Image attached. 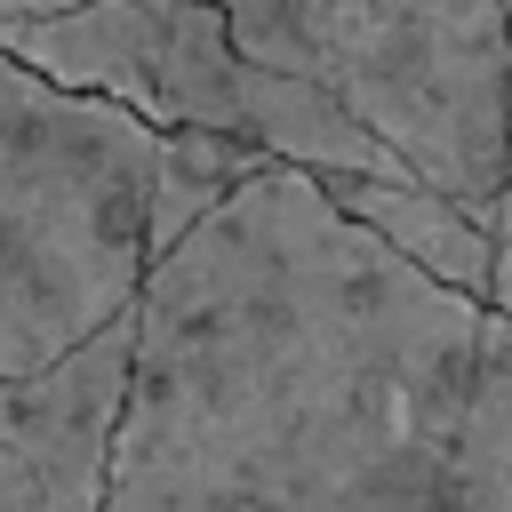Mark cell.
<instances>
[{"mask_svg":"<svg viewBox=\"0 0 512 512\" xmlns=\"http://www.w3.org/2000/svg\"><path fill=\"white\" fill-rule=\"evenodd\" d=\"M104 512H512V320L264 168L136 288Z\"/></svg>","mask_w":512,"mask_h":512,"instance_id":"obj_1","label":"cell"},{"mask_svg":"<svg viewBox=\"0 0 512 512\" xmlns=\"http://www.w3.org/2000/svg\"><path fill=\"white\" fill-rule=\"evenodd\" d=\"M160 136L0 56V384L136 312Z\"/></svg>","mask_w":512,"mask_h":512,"instance_id":"obj_2","label":"cell"},{"mask_svg":"<svg viewBox=\"0 0 512 512\" xmlns=\"http://www.w3.org/2000/svg\"><path fill=\"white\" fill-rule=\"evenodd\" d=\"M248 64L328 88L416 184L512 200V0H208Z\"/></svg>","mask_w":512,"mask_h":512,"instance_id":"obj_3","label":"cell"},{"mask_svg":"<svg viewBox=\"0 0 512 512\" xmlns=\"http://www.w3.org/2000/svg\"><path fill=\"white\" fill-rule=\"evenodd\" d=\"M0 56L40 72L64 96L120 104L152 136L200 128L248 152H256L272 80H280L272 64H248L232 48V24L208 0H88L56 24L0 32Z\"/></svg>","mask_w":512,"mask_h":512,"instance_id":"obj_4","label":"cell"},{"mask_svg":"<svg viewBox=\"0 0 512 512\" xmlns=\"http://www.w3.org/2000/svg\"><path fill=\"white\" fill-rule=\"evenodd\" d=\"M128 392V320L40 376L0 384V512H104Z\"/></svg>","mask_w":512,"mask_h":512,"instance_id":"obj_5","label":"cell"},{"mask_svg":"<svg viewBox=\"0 0 512 512\" xmlns=\"http://www.w3.org/2000/svg\"><path fill=\"white\" fill-rule=\"evenodd\" d=\"M320 192L360 224L376 232L400 264H416L424 280H440L448 296H472L488 304V272H496V240L472 208H456L448 192L416 184V176H320Z\"/></svg>","mask_w":512,"mask_h":512,"instance_id":"obj_6","label":"cell"},{"mask_svg":"<svg viewBox=\"0 0 512 512\" xmlns=\"http://www.w3.org/2000/svg\"><path fill=\"white\" fill-rule=\"evenodd\" d=\"M264 168H280V160H264V152L232 144V136H200V128L160 136V160H152V264H160L208 208H224V200H232L248 176H264Z\"/></svg>","mask_w":512,"mask_h":512,"instance_id":"obj_7","label":"cell"},{"mask_svg":"<svg viewBox=\"0 0 512 512\" xmlns=\"http://www.w3.org/2000/svg\"><path fill=\"white\" fill-rule=\"evenodd\" d=\"M72 8H88V0H0V32H16V24H56V16H72Z\"/></svg>","mask_w":512,"mask_h":512,"instance_id":"obj_8","label":"cell"}]
</instances>
